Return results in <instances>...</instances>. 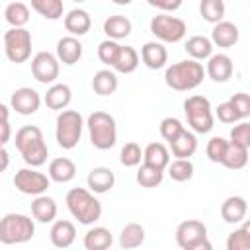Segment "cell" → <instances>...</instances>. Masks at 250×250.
Segmentation results:
<instances>
[{
    "mask_svg": "<svg viewBox=\"0 0 250 250\" xmlns=\"http://www.w3.org/2000/svg\"><path fill=\"white\" fill-rule=\"evenodd\" d=\"M90 143L98 150H109L117 143V123L107 111H94L88 115L86 123Z\"/></svg>",
    "mask_w": 250,
    "mask_h": 250,
    "instance_id": "obj_4",
    "label": "cell"
},
{
    "mask_svg": "<svg viewBox=\"0 0 250 250\" xmlns=\"http://www.w3.org/2000/svg\"><path fill=\"white\" fill-rule=\"evenodd\" d=\"M113 244L111 230L105 227H92L84 234V248L86 250H107Z\"/></svg>",
    "mask_w": 250,
    "mask_h": 250,
    "instance_id": "obj_29",
    "label": "cell"
},
{
    "mask_svg": "<svg viewBox=\"0 0 250 250\" xmlns=\"http://www.w3.org/2000/svg\"><path fill=\"white\" fill-rule=\"evenodd\" d=\"M131 29H133L131 20L125 18V16H119V14L109 16L104 21V33L107 35V39H115V41L125 39L131 33Z\"/></svg>",
    "mask_w": 250,
    "mask_h": 250,
    "instance_id": "obj_28",
    "label": "cell"
},
{
    "mask_svg": "<svg viewBox=\"0 0 250 250\" xmlns=\"http://www.w3.org/2000/svg\"><path fill=\"white\" fill-rule=\"evenodd\" d=\"M49 238H51V244L55 248H68V246H72V242L76 240V227H74V223L66 221V219L53 221V227L49 230Z\"/></svg>",
    "mask_w": 250,
    "mask_h": 250,
    "instance_id": "obj_15",
    "label": "cell"
},
{
    "mask_svg": "<svg viewBox=\"0 0 250 250\" xmlns=\"http://www.w3.org/2000/svg\"><path fill=\"white\" fill-rule=\"evenodd\" d=\"M248 150L250 148L240 146V145L229 141V146H227V152H225L221 164L227 166V168H230V170H242L248 164Z\"/></svg>",
    "mask_w": 250,
    "mask_h": 250,
    "instance_id": "obj_33",
    "label": "cell"
},
{
    "mask_svg": "<svg viewBox=\"0 0 250 250\" xmlns=\"http://www.w3.org/2000/svg\"><path fill=\"white\" fill-rule=\"evenodd\" d=\"M184 113H186L188 125L191 127L193 133L205 135L213 129V123H215L213 107H211V102L205 96H199V94L189 96L184 102Z\"/></svg>",
    "mask_w": 250,
    "mask_h": 250,
    "instance_id": "obj_7",
    "label": "cell"
},
{
    "mask_svg": "<svg viewBox=\"0 0 250 250\" xmlns=\"http://www.w3.org/2000/svg\"><path fill=\"white\" fill-rule=\"evenodd\" d=\"M57 59H59V62H62L66 66L76 64L82 59V43L78 41V37H74V35L61 37L57 41Z\"/></svg>",
    "mask_w": 250,
    "mask_h": 250,
    "instance_id": "obj_17",
    "label": "cell"
},
{
    "mask_svg": "<svg viewBox=\"0 0 250 250\" xmlns=\"http://www.w3.org/2000/svg\"><path fill=\"white\" fill-rule=\"evenodd\" d=\"M59 72H61V62H59L57 55H53L49 51H39L31 59V74L37 82L51 86L53 82H57Z\"/></svg>",
    "mask_w": 250,
    "mask_h": 250,
    "instance_id": "obj_12",
    "label": "cell"
},
{
    "mask_svg": "<svg viewBox=\"0 0 250 250\" xmlns=\"http://www.w3.org/2000/svg\"><path fill=\"white\" fill-rule=\"evenodd\" d=\"M86 182L92 193H107L115 186V174L107 166H96L88 172Z\"/></svg>",
    "mask_w": 250,
    "mask_h": 250,
    "instance_id": "obj_18",
    "label": "cell"
},
{
    "mask_svg": "<svg viewBox=\"0 0 250 250\" xmlns=\"http://www.w3.org/2000/svg\"><path fill=\"white\" fill-rule=\"evenodd\" d=\"M10 105L20 115H33L41 105V96L37 90L29 88V86H21V88L14 90V94L10 98Z\"/></svg>",
    "mask_w": 250,
    "mask_h": 250,
    "instance_id": "obj_13",
    "label": "cell"
},
{
    "mask_svg": "<svg viewBox=\"0 0 250 250\" xmlns=\"http://www.w3.org/2000/svg\"><path fill=\"white\" fill-rule=\"evenodd\" d=\"M113 4H117V6H129L133 0H111Z\"/></svg>",
    "mask_w": 250,
    "mask_h": 250,
    "instance_id": "obj_51",
    "label": "cell"
},
{
    "mask_svg": "<svg viewBox=\"0 0 250 250\" xmlns=\"http://www.w3.org/2000/svg\"><path fill=\"white\" fill-rule=\"evenodd\" d=\"M225 0H201L199 2V14L205 21L209 23H217L225 18Z\"/></svg>",
    "mask_w": 250,
    "mask_h": 250,
    "instance_id": "obj_38",
    "label": "cell"
},
{
    "mask_svg": "<svg viewBox=\"0 0 250 250\" xmlns=\"http://www.w3.org/2000/svg\"><path fill=\"white\" fill-rule=\"evenodd\" d=\"M229 102H230V104L234 105V109L238 111L240 119H246V117L250 115V96H248L246 92H238V94H234Z\"/></svg>",
    "mask_w": 250,
    "mask_h": 250,
    "instance_id": "obj_46",
    "label": "cell"
},
{
    "mask_svg": "<svg viewBox=\"0 0 250 250\" xmlns=\"http://www.w3.org/2000/svg\"><path fill=\"white\" fill-rule=\"evenodd\" d=\"M4 53L14 64H21L31 57V31L25 27H10L4 33Z\"/></svg>",
    "mask_w": 250,
    "mask_h": 250,
    "instance_id": "obj_9",
    "label": "cell"
},
{
    "mask_svg": "<svg viewBox=\"0 0 250 250\" xmlns=\"http://www.w3.org/2000/svg\"><path fill=\"white\" fill-rule=\"evenodd\" d=\"M234 72V64L232 59L225 53H217L211 55L207 59V66H205V74L213 80V82H227Z\"/></svg>",
    "mask_w": 250,
    "mask_h": 250,
    "instance_id": "obj_14",
    "label": "cell"
},
{
    "mask_svg": "<svg viewBox=\"0 0 250 250\" xmlns=\"http://www.w3.org/2000/svg\"><path fill=\"white\" fill-rule=\"evenodd\" d=\"M205 78V68L199 61L188 59V61H178L170 64L164 72V82L168 88L176 92H189L197 88Z\"/></svg>",
    "mask_w": 250,
    "mask_h": 250,
    "instance_id": "obj_2",
    "label": "cell"
},
{
    "mask_svg": "<svg viewBox=\"0 0 250 250\" xmlns=\"http://www.w3.org/2000/svg\"><path fill=\"white\" fill-rule=\"evenodd\" d=\"M119 47H121V45H119L115 39H105V41H102V43L98 45V59H100L104 64L111 66L113 61H115V57H117V53H119Z\"/></svg>",
    "mask_w": 250,
    "mask_h": 250,
    "instance_id": "obj_42",
    "label": "cell"
},
{
    "mask_svg": "<svg viewBox=\"0 0 250 250\" xmlns=\"http://www.w3.org/2000/svg\"><path fill=\"white\" fill-rule=\"evenodd\" d=\"M72 100V90L68 84H61V82H53L49 88H47V94L43 96V102L49 109H55V111H61V109H66L68 104Z\"/></svg>",
    "mask_w": 250,
    "mask_h": 250,
    "instance_id": "obj_21",
    "label": "cell"
},
{
    "mask_svg": "<svg viewBox=\"0 0 250 250\" xmlns=\"http://www.w3.org/2000/svg\"><path fill=\"white\" fill-rule=\"evenodd\" d=\"M139 61H141V57H139V53L133 47L121 45L119 47V53H117V57H115V61L111 64V68L115 72H121V74H131V72L137 70Z\"/></svg>",
    "mask_w": 250,
    "mask_h": 250,
    "instance_id": "obj_27",
    "label": "cell"
},
{
    "mask_svg": "<svg viewBox=\"0 0 250 250\" xmlns=\"http://www.w3.org/2000/svg\"><path fill=\"white\" fill-rule=\"evenodd\" d=\"M182 129H184V123H182L178 117H164V119L160 121V135H162V139L168 141V143H170Z\"/></svg>",
    "mask_w": 250,
    "mask_h": 250,
    "instance_id": "obj_44",
    "label": "cell"
},
{
    "mask_svg": "<svg viewBox=\"0 0 250 250\" xmlns=\"http://www.w3.org/2000/svg\"><path fill=\"white\" fill-rule=\"evenodd\" d=\"M51 182H57V184H66L70 180H74L76 176V164L66 158V156H59V158H53L49 162V174Z\"/></svg>",
    "mask_w": 250,
    "mask_h": 250,
    "instance_id": "obj_25",
    "label": "cell"
},
{
    "mask_svg": "<svg viewBox=\"0 0 250 250\" xmlns=\"http://www.w3.org/2000/svg\"><path fill=\"white\" fill-rule=\"evenodd\" d=\"M176 244L182 250H211L207 240V227L197 219L182 221L176 227Z\"/></svg>",
    "mask_w": 250,
    "mask_h": 250,
    "instance_id": "obj_8",
    "label": "cell"
},
{
    "mask_svg": "<svg viewBox=\"0 0 250 250\" xmlns=\"http://www.w3.org/2000/svg\"><path fill=\"white\" fill-rule=\"evenodd\" d=\"M35 234V223L23 213H8L0 219V242L23 244Z\"/></svg>",
    "mask_w": 250,
    "mask_h": 250,
    "instance_id": "obj_6",
    "label": "cell"
},
{
    "mask_svg": "<svg viewBox=\"0 0 250 250\" xmlns=\"http://www.w3.org/2000/svg\"><path fill=\"white\" fill-rule=\"evenodd\" d=\"M55 139L57 145L64 150H72L82 137L84 129V117L76 109H61L55 121Z\"/></svg>",
    "mask_w": 250,
    "mask_h": 250,
    "instance_id": "obj_5",
    "label": "cell"
},
{
    "mask_svg": "<svg viewBox=\"0 0 250 250\" xmlns=\"http://www.w3.org/2000/svg\"><path fill=\"white\" fill-rule=\"evenodd\" d=\"M8 166H10V154H8V150H6L4 146H0V174H2Z\"/></svg>",
    "mask_w": 250,
    "mask_h": 250,
    "instance_id": "obj_49",
    "label": "cell"
},
{
    "mask_svg": "<svg viewBox=\"0 0 250 250\" xmlns=\"http://www.w3.org/2000/svg\"><path fill=\"white\" fill-rule=\"evenodd\" d=\"M150 33L160 41V43H178L186 37L188 25L184 20L170 16L166 12L154 16L150 20Z\"/></svg>",
    "mask_w": 250,
    "mask_h": 250,
    "instance_id": "obj_10",
    "label": "cell"
},
{
    "mask_svg": "<svg viewBox=\"0 0 250 250\" xmlns=\"http://www.w3.org/2000/svg\"><path fill=\"white\" fill-rule=\"evenodd\" d=\"M4 18L12 27H25L29 21V8L23 2H10L4 10Z\"/></svg>",
    "mask_w": 250,
    "mask_h": 250,
    "instance_id": "obj_36",
    "label": "cell"
},
{
    "mask_svg": "<svg viewBox=\"0 0 250 250\" xmlns=\"http://www.w3.org/2000/svg\"><path fill=\"white\" fill-rule=\"evenodd\" d=\"M8 119H10V109L8 105L0 104V121H8Z\"/></svg>",
    "mask_w": 250,
    "mask_h": 250,
    "instance_id": "obj_50",
    "label": "cell"
},
{
    "mask_svg": "<svg viewBox=\"0 0 250 250\" xmlns=\"http://www.w3.org/2000/svg\"><path fill=\"white\" fill-rule=\"evenodd\" d=\"M141 61L146 68L158 70L168 62V51L160 41H148L141 47Z\"/></svg>",
    "mask_w": 250,
    "mask_h": 250,
    "instance_id": "obj_20",
    "label": "cell"
},
{
    "mask_svg": "<svg viewBox=\"0 0 250 250\" xmlns=\"http://www.w3.org/2000/svg\"><path fill=\"white\" fill-rule=\"evenodd\" d=\"M246 213H248V203H246V199L242 195H230L221 205V217L229 225L242 223L246 219Z\"/></svg>",
    "mask_w": 250,
    "mask_h": 250,
    "instance_id": "obj_19",
    "label": "cell"
},
{
    "mask_svg": "<svg viewBox=\"0 0 250 250\" xmlns=\"http://www.w3.org/2000/svg\"><path fill=\"white\" fill-rule=\"evenodd\" d=\"M12 137V127L10 121H0V146H6V143Z\"/></svg>",
    "mask_w": 250,
    "mask_h": 250,
    "instance_id": "obj_48",
    "label": "cell"
},
{
    "mask_svg": "<svg viewBox=\"0 0 250 250\" xmlns=\"http://www.w3.org/2000/svg\"><path fill=\"white\" fill-rule=\"evenodd\" d=\"M168 176L174 180V182H188L193 178V162L189 158H176L172 162H168Z\"/></svg>",
    "mask_w": 250,
    "mask_h": 250,
    "instance_id": "obj_37",
    "label": "cell"
},
{
    "mask_svg": "<svg viewBox=\"0 0 250 250\" xmlns=\"http://www.w3.org/2000/svg\"><path fill=\"white\" fill-rule=\"evenodd\" d=\"M184 49H186V53H188L193 61H205V59H209V57L213 55V43H211V39L205 37V35H191V37L186 41Z\"/></svg>",
    "mask_w": 250,
    "mask_h": 250,
    "instance_id": "obj_30",
    "label": "cell"
},
{
    "mask_svg": "<svg viewBox=\"0 0 250 250\" xmlns=\"http://www.w3.org/2000/svg\"><path fill=\"white\" fill-rule=\"evenodd\" d=\"M230 143H236L240 146L250 148V123L248 121H240L238 125H234L230 129Z\"/></svg>",
    "mask_w": 250,
    "mask_h": 250,
    "instance_id": "obj_43",
    "label": "cell"
},
{
    "mask_svg": "<svg viewBox=\"0 0 250 250\" xmlns=\"http://www.w3.org/2000/svg\"><path fill=\"white\" fill-rule=\"evenodd\" d=\"M227 250H250V225L234 229L227 238Z\"/></svg>",
    "mask_w": 250,
    "mask_h": 250,
    "instance_id": "obj_39",
    "label": "cell"
},
{
    "mask_svg": "<svg viewBox=\"0 0 250 250\" xmlns=\"http://www.w3.org/2000/svg\"><path fill=\"white\" fill-rule=\"evenodd\" d=\"M64 201H66V209L80 225H94L102 217V203L86 188L68 189Z\"/></svg>",
    "mask_w": 250,
    "mask_h": 250,
    "instance_id": "obj_3",
    "label": "cell"
},
{
    "mask_svg": "<svg viewBox=\"0 0 250 250\" xmlns=\"http://www.w3.org/2000/svg\"><path fill=\"white\" fill-rule=\"evenodd\" d=\"M168 145H170V150L176 158H191L197 150V137L193 131H188L184 127Z\"/></svg>",
    "mask_w": 250,
    "mask_h": 250,
    "instance_id": "obj_22",
    "label": "cell"
},
{
    "mask_svg": "<svg viewBox=\"0 0 250 250\" xmlns=\"http://www.w3.org/2000/svg\"><path fill=\"white\" fill-rule=\"evenodd\" d=\"M31 8L45 20H61L64 12L62 0H31Z\"/></svg>",
    "mask_w": 250,
    "mask_h": 250,
    "instance_id": "obj_35",
    "label": "cell"
},
{
    "mask_svg": "<svg viewBox=\"0 0 250 250\" xmlns=\"http://www.w3.org/2000/svg\"><path fill=\"white\" fill-rule=\"evenodd\" d=\"M215 115L219 117L221 123H236V121H242L240 115H238V111L234 109V105H232L230 102L219 104L217 109H215Z\"/></svg>",
    "mask_w": 250,
    "mask_h": 250,
    "instance_id": "obj_45",
    "label": "cell"
},
{
    "mask_svg": "<svg viewBox=\"0 0 250 250\" xmlns=\"http://www.w3.org/2000/svg\"><path fill=\"white\" fill-rule=\"evenodd\" d=\"M57 201L45 193L35 195L31 201V215L37 223H53L57 219Z\"/></svg>",
    "mask_w": 250,
    "mask_h": 250,
    "instance_id": "obj_24",
    "label": "cell"
},
{
    "mask_svg": "<svg viewBox=\"0 0 250 250\" xmlns=\"http://www.w3.org/2000/svg\"><path fill=\"white\" fill-rule=\"evenodd\" d=\"M143 160V150L137 143H125L121 146V152H119V162L125 166V168H135L139 166Z\"/></svg>",
    "mask_w": 250,
    "mask_h": 250,
    "instance_id": "obj_40",
    "label": "cell"
},
{
    "mask_svg": "<svg viewBox=\"0 0 250 250\" xmlns=\"http://www.w3.org/2000/svg\"><path fill=\"white\" fill-rule=\"evenodd\" d=\"M145 242V227L139 223H127L121 232H119V246L129 250V248H139Z\"/></svg>",
    "mask_w": 250,
    "mask_h": 250,
    "instance_id": "obj_32",
    "label": "cell"
},
{
    "mask_svg": "<svg viewBox=\"0 0 250 250\" xmlns=\"http://www.w3.org/2000/svg\"><path fill=\"white\" fill-rule=\"evenodd\" d=\"M152 8H156V10H160V12H166V14H170V12H176L180 6H182V2L184 0H146Z\"/></svg>",
    "mask_w": 250,
    "mask_h": 250,
    "instance_id": "obj_47",
    "label": "cell"
},
{
    "mask_svg": "<svg viewBox=\"0 0 250 250\" xmlns=\"http://www.w3.org/2000/svg\"><path fill=\"white\" fill-rule=\"evenodd\" d=\"M117 86H119V80H117L115 70H111V68H102L92 78V90L98 96H111V94H115Z\"/></svg>",
    "mask_w": 250,
    "mask_h": 250,
    "instance_id": "obj_26",
    "label": "cell"
},
{
    "mask_svg": "<svg viewBox=\"0 0 250 250\" xmlns=\"http://www.w3.org/2000/svg\"><path fill=\"white\" fill-rule=\"evenodd\" d=\"M90 27H92V18L82 8H74L64 16V29L68 31V35H74V37L86 35Z\"/></svg>",
    "mask_w": 250,
    "mask_h": 250,
    "instance_id": "obj_23",
    "label": "cell"
},
{
    "mask_svg": "<svg viewBox=\"0 0 250 250\" xmlns=\"http://www.w3.org/2000/svg\"><path fill=\"white\" fill-rule=\"evenodd\" d=\"M14 186H16L18 191L35 197V195H41V193L47 191V188L51 186V178L43 172H37L33 166L31 168H21L14 176Z\"/></svg>",
    "mask_w": 250,
    "mask_h": 250,
    "instance_id": "obj_11",
    "label": "cell"
},
{
    "mask_svg": "<svg viewBox=\"0 0 250 250\" xmlns=\"http://www.w3.org/2000/svg\"><path fill=\"white\" fill-rule=\"evenodd\" d=\"M143 162L152 164L160 170H166V166L170 162V150L162 143H148L143 150Z\"/></svg>",
    "mask_w": 250,
    "mask_h": 250,
    "instance_id": "obj_31",
    "label": "cell"
},
{
    "mask_svg": "<svg viewBox=\"0 0 250 250\" xmlns=\"http://www.w3.org/2000/svg\"><path fill=\"white\" fill-rule=\"evenodd\" d=\"M72 2H86V0H72Z\"/></svg>",
    "mask_w": 250,
    "mask_h": 250,
    "instance_id": "obj_52",
    "label": "cell"
},
{
    "mask_svg": "<svg viewBox=\"0 0 250 250\" xmlns=\"http://www.w3.org/2000/svg\"><path fill=\"white\" fill-rule=\"evenodd\" d=\"M227 146H229V141L223 139V137H211L207 146H205V152H207V158L211 162H217L221 164L223 162V156L227 152Z\"/></svg>",
    "mask_w": 250,
    "mask_h": 250,
    "instance_id": "obj_41",
    "label": "cell"
},
{
    "mask_svg": "<svg viewBox=\"0 0 250 250\" xmlns=\"http://www.w3.org/2000/svg\"><path fill=\"white\" fill-rule=\"evenodd\" d=\"M16 148L20 150L23 162L27 166L39 168L47 162L49 148L45 145L43 131L37 125H23L16 133Z\"/></svg>",
    "mask_w": 250,
    "mask_h": 250,
    "instance_id": "obj_1",
    "label": "cell"
},
{
    "mask_svg": "<svg viewBox=\"0 0 250 250\" xmlns=\"http://www.w3.org/2000/svg\"><path fill=\"white\" fill-rule=\"evenodd\" d=\"M135 180H137V184L143 186V188H156V186H160L162 180H164V170H160V168H156V166H152V164L143 162V164L139 166V170H137Z\"/></svg>",
    "mask_w": 250,
    "mask_h": 250,
    "instance_id": "obj_34",
    "label": "cell"
},
{
    "mask_svg": "<svg viewBox=\"0 0 250 250\" xmlns=\"http://www.w3.org/2000/svg\"><path fill=\"white\" fill-rule=\"evenodd\" d=\"M238 37H240V31H238V25H234L232 21H217L213 23V31H211V43L217 45V47H234L238 43Z\"/></svg>",
    "mask_w": 250,
    "mask_h": 250,
    "instance_id": "obj_16",
    "label": "cell"
}]
</instances>
